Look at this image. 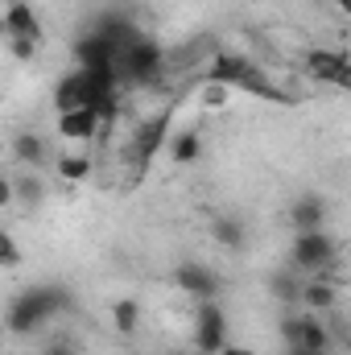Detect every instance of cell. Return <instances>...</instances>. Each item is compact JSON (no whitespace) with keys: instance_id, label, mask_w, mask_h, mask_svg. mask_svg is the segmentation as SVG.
Here are the masks:
<instances>
[{"instance_id":"24","label":"cell","mask_w":351,"mask_h":355,"mask_svg":"<svg viewBox=\"0 0 351 355\" xmlns=\"http://www.w3.org/2000/svg\"><path fill=\"white\" fill-rule=\"evenodd\" d=\"M0 261H4V268H12L17 261H21V252H17L12 236H4V240H0Z\"/></svg>"},{"instance_id":"1","label":"cell","mask_w":351,"mask_h":355,"mask_svg":"<svg viewBox=\"0 0 351 355\" xmlns=\"http://www.w3.org/2000/svg\"><path fill=\"white\" fill-rule=\"evenodd\" d=\"M67 306H71V293H67L62 285H29V289H21V293L8 302L4 322H8L12 335L29 339V335H37L54 314H62Z\"/></svg>"},{"instance_id":"18","label":"cell","mask_w":351,"mask_h":355,"mask_svg":"<svg viewBox=\"0 0 351 355\" xmlns=\"http://www.w3.org/2000/svg\"><path fill=\"white\" fill-rule=\"evenodd\" d=\"M215 240H219L223 248H232V252H240V248L248 244V227H244L240 219H232V215H223V219H215Z\"/></svg>"},{"instance_id":"14","label":"cell","mask_w":351,"mask_h":355,"mask_svg":"<svg viewBox=\"0 0 351 355\" xmlns=\"http://www.w3.org/2000/svg\"><path fill=\"white\" fill-rule=\"evenodd\" d=\"M268 289H273V297L281 302V306H302V289H306V277H298V268H281V272H273L268 277Z\"/></svg>"},{"instance_id":"9","label":"cell","mask_w":351,"mask_h":355,"mask_svg":"<svg viewBox=\"0 0 351 355\" xmlns=\"http://www.w3.org/2000/svg\"><path fill=\"white\" fill-rule=\"evenodd\" d=\"M306 71H310L318 83L351 91V62L339 50H310V54H306Z\"/></svg>"},{"instance_id":"26","label":"cell","mask_w":351,"mask_h":355,"mask_svg":"<svg viewBox=\"0 0 351 355\" xmlns=\"http://www.w3.org/2000/svg\"><path fill=\"white\" fill-rule=\"evenodd\" d=\"M285 355H331V352H306V347H285Z\"/></svg>"},{"instance_id":"7","label":"cell","mask_w":351,"mask_h":355,"mask_svg":"<svg viewBox=\"0 0 351 355\" xmlns=\"http://www.w3.org/2000/svg\"><path fill=\"white\" fill-rule=\"evenodd\" d=\"M166 145H170V112H162V116H153V120H145V124L137 128V137H132L137 170H145V166H149Z\"/></svg>"},{"instance_id":"4","label":"cell","mask_w":351,"mask_h":355,"mask_svg":"<svg viewBox=\"0 0 351 355\" xmlns=\"http://www.w3.org/2000/svg\"><path fill=\"white\" fill-rule=\"evenodd\" d=\"M335 265V240L327 232H298L289 244V268H298L302 277H327V268Z\"/></svg>"},{"instance_id":"15","label":"cell","mask_w":351,"mask_h":355,"mask_svg":"<svg viewBox=\"0 0 351 355\" xmlns=\"http://www.w3.org/2000/svg\"><path fill=\"white\" fill-rule=\"evenodd\" d=\"M327 343H331V335H327V327L314 318V314H298V339L289 343V347H306V352H327Z\"/></svg>"},{"instance_id":"11","label":"cell","mask_w":351,"mask_h":355,"mask_svg":"<svg viewBox=\"0 0 351 355\" xmlns=\"http://www.w3.org/2000/svg\"><path fill=\"white\" fill-rule=\"evenodd\" d=\"M323 219H327V202H323L318 194H302V198L289 207L293 232H323Z\"/></svg>"},{"instance_id":"10","label":"cell","mask_w":351,"mask_h":355,"mask_svg":"<svg viewBox=\"0 0 351 355\" xmlns=\"http://www.w3.org/2000/svg\"><path fill=\"white\" fill-rule=\"evenodd\" d=\"M4 33L8 37H33V42H42V21H37L33 4L4 0Z\"/></svg>"},{"instance_id":"17","label":"cell","mask_w":351,"mask_h":355,"mask_svg":"<svg viewBox=\"0 0 351 355\" xmlns=\"http://www.w3.org/2000/svg\"><path fill=\"white\" fill-rule=\"evenodd\" d=\"M335 302H339V293H335L331 281H323V277H306V289H302V306H306V310H331Z\"/></svg>"},{"instance_id":"21","label":"cell","mask_w":351,"mask_h":355,"mask_svg":"<svg viewBox=\"0 0 351 355\" xmlns=\"http://www.w3.org/2000/svg\"><path fill=\"white\" fill-rule=\"evenodd\" d=\"M58 174L67 178V182H83L91 174V157H79V153H67L62 162H58Z\"/></svg>"},{"instance_id":"19","label":"cell","mask_w":351,"mask_h":355,"mask_svg":"<svg viewBox=\"0 0 351 355\" xmlns=\"http://www.w3.org/2000/svg\"><path fill=\"white\" fill-rule=\"evenodd\" d=\"M112 327H116V331L128 339V335L141 327V306H137L132 297H120V302L112 306Z\"/></svg>"},{"instance_id":"27","label":"cell","mask_w":351,"mask_h":355,"mask_svg":"<svg viewBox=\"0 0 351 355\" xmlns=\"http://www.w3.org/2000/svg\"><path fill=\"white\" fill-rule=\"evenodd\" d=\"M219 355H252V352H248V347H236V343H232V347H223Z\"/></svg>"},{"instance_id":"8","label":"cell","mask_w":351,"mask_h":355,"mask_svg":"<svg viewBox=\"0 0 351 355\" xmlns=\"http://www.w3.org/2000/svg\"><path fill=\"white\" fill-rule=\"evenodd\" d=\"M75 62H79V71H116L120 50H116L103 33L87 29V33L75 42Z\"/></svg>"},{"instance_id":"12","label":"cell","mask_w":351,"mask_h":355,"mask_svg":"<svg viewBox=\"0 0 351 355\" xmlns=\"http://www.w3.org/2000/svg\"><path fill=\"white\" fill-rule=\"evenodd\" d=\"M75 107H87V79L83 71H71L54 83V112H75Z\"/></svg>"},{"instance_id":"23","label":"cell","mask_w":351,"mask_h":355,"mask_svg":"<svg viewBox=\"0 0 351 355\" xmlns=\"http://www.w3.org/2000/svg\"><path fill=\"white\" fill-rule=\"evenodd\" d=\"M8 46H12V58L29 62V58L37 54V46H42V42H33V37H8Z\"/></svg>"},{"instance_id":"28","label":"cell","mask_w":351,"mask_h":355,"mask_svg":"<svg viewBox=\"0 0 351 355\" xmlns=\"http://www.w3.org/2000/svg\"><path fill=\"white\" fill-rule=\"evenodd\" d=\"M335 4H339V8H343V12H351V0H335Z\"/></svg>"},{"instance_id":"25","label":"cell","mask_w":351,"mask_h":355,"mask_svg":"<svg viewBox=\"0 0 351 355\" xmlns=\"http://www.w3.org/2000/svg\"><path fill=\"white\" fill-rule=\"evenodd\" d=\"M42 355H79V352H75L71 343H50V347H46Z\"/></svg>"},{"instance_id":"13","label":"cell","mask_w":351,"mask_h":355,"mask_svg":"<svg viewBox=\"0 0 351 355\" xmlns=\"http://www.w3.org/2000/svg\"><path fill=\"white\" fill-rule=\"evenodd\" d=\"M99 116L91 112V107H75V112H58V132L67 137V141H91L95 132H99Z\"/></svg>"},{"instance_id":"2","label":"cell","mask_w":351,"mask_h":355,"mask_svg":"<svg viewBox=\"0 0 351 355\" xmlns=\"http://www.w3.org/2000/svg\"><path fill=\"white\" fill-rule=\"evenodd\" d=\"M207 83H223V87H240V91H252V95H264V99H273V103H289L285 91H277L244 54H232V50H219V54L211 58Z\"/></svg>"},{"instance_id":"5","label":"cell","mask_w":351,"mask_h":355,"mask_svg":"<svg viewBox=\"0 0 351 355\" xmlns=\"http://www.w3.org/2000/svg\"><path fill=\"white\" fill-rule=\"evenodd\" d=\"M194 343L203 355H219L228 347V318L219 310V302H198L194 310Z\"/></svg>"},{"instance_id":"22","label":"cell","mask_w":351,"mask_h":355,"mask_svg":"<svg viewBox=\"0 0 351 355\" xmlns=\"http://www.w3.org/2000/svg\"><path fill=\"white\" fill-rule=\"evenodd\" d=\"M8 190H17L29 207H37L42 198H46V190H42V182H37V174H29V178H12V186Z\"/></svg>"},{"instance_id":"6","label":"cell","mask_w":351,"mask_h":355,"mask_svg":"<svg viewBox=\"0 0 351 355\" xmlns=\"http://www.w3.org/2000/svg\"><path fill=\"white\" fill-rule=\"evenodd\" d=\"M174 285L182 293H190L194 302H215L219 297V289H223V281L215 277V268L198 265V261H186V265L174 268Z\"/></svg>"},{"instance_id":"20","label":"cell","mask_w":351,"mask_h":355,"mask_svg":"<svg viewBox=\"0 0 351 355\" xmlns=\"http://www.w3.org/2000/svg\"><path fill=\"white\" fill-rule=\"evenodd\" d=\"M17 157H21L25 166H33V170H37V166L46 162V141H42V137H33V132H21V137H17Z\"/></svg>"},{"instance_id":"3","label":"cell","mask_w":351,"mask_h":355,"mask_svg":"<svg viewBox=\"0 0 351 355\" xmlns=\"http://www.w3.org/2000/svg\"><path fill=\"white\" fill-rule=\"evenodd\" d=\"M162 67H166V50H162V42L149 37V33H137V37L120 50V62H116L120 79L132 83V87H149V83L162 75Z\"/></svg>"},{"instance_id":"16","label":"cell","mask_w":351,"mask_h":355,"mask_svg":"<svg viewBox=\"0 0 351 355\" xmlns=\"http://www.w3.org/2000/svg\"><path fill=\"white\" fill-rule=\"evenodd\" d=\"M170 157H174L178 166H194L198 157H203V137H198V128H182L170 137Z\"/></svg>"}]
</instances>
